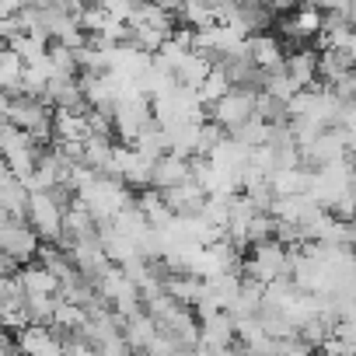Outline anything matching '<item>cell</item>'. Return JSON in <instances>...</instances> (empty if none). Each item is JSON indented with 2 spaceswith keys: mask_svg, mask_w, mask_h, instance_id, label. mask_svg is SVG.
<instances>
[{
  "mask_svg": "<svg viewBox=\"0 0 356 356\" xmlns=\"http://www.w3.org/2000/svg\"><path fill=\"white\" fill-rule=\"evenodd\" d=\"M122 186H126L122 178H115V175H108V171H98L84 189H77V200L95 213L98 224H105V220H112L122 207H129V193H126Z\"/></svg>",
  "mask_w": 356,
  "mask_h": 356,
  "instance_id": "1",
  "label": "cell"
},
{
  "mask_svg": "<svg viewBox=\"0 0 356 356\" xmlns=\"http://www.w3.org/2000/svg\"><path fill=\"white\" fill-rule=\"evenodd\" d=\"M95 293L102 297V300H108L112 304V311L115 314H122V318H129L133 311H140V286H136V280L122 269V266H108L98 280H95Z\"/></svg>",
  "mask_w": 356,
  "mask_h": 356,
  "instance_id": "2",
  "label": "cell"
},
{
  "mask_svg": "<svg viewBox=\"0 0 356 356\" xmlns=\"http://www.w3.org/2000/svg\"><path fill=\"white\" fill-rule=\"evenodd\" d=\"M8 119H11L15 126H22L39 147L49 143V136H53V112H49V102H46V98H35V95H11Z\"/></svg>",
  "mask_w": 356,
  "mask_h": 356,
  "instance_id": "3",
  "label": "cell"
},
{
  "mask_svg": "<svg viewBox=\"0 0 356 356\" xmlns=\"http://www.w3.org/2000/svg\"><path fill=\"white\" fill-rule=\"evenodd\" d=\"M290 269H293V252L273 238L252 245V259L245 262V276H252L259 283H273L280 276H290Z\"/></svg>",
  "mask_w": 356,
  "mask_h": 356,
  "instance_id": "4",
  "label": "cell"
},
{
  "mask_svg": "<svg viewBox=\"0 0 356 356\" xmlns=\"http://www.w3.org/2000/svg\"><path fill=\"white\" fill-rule=\"evenodd\" d=\"M63 203L56 200L53 189H35L29 196V224L35 227V234L42 241H53V245H63Z\"/></svg>",
  "mask_w": 356,
  "mask_h": 356,
  "instance_id": "5",
  "label": "cell"
},
{
  "mask_svg": "<svg viewBox=\"0 0 356 356\" xmlns=\"http://www.w3.org/2000/svg\"><path fill=\"white\" fill-rule=\"evenodd\" d=\"M105 171L115 175V178H122L126 186H150L154 157H147V154L136 150L133 143H129V147H115V150H112V161H108Z\"/></svg>",
  "mask_w": 356,
  "mask_h": 356,
  "instance_id": "6",
  "label": "cell"
},
{
  "mask_svg": "<svg viewBox=\"0 0 356 356\" xmlns=\"http://www.w3.org/2000/svg\"><path fill=\"white\" fill-rule=\"evenodd\" d=\"M213 122H220L224 129H238L245 119L255 115V91L252 88H231L227 95H220L213 105Z\"/></svg>",
  "mask_w": 356,
  "mask_h": 356,
  "instance_id": "7",
  "label": "cell"
},
{
  "mask_svg": "<svg viewBox=\"0 0 356 356\" xmlns=\"http://www.w3.org/2000/svg\"><path fill=\"white\" fill-rule=\"evenodd\" d=\"M15 346H18L22 353H46V356L63 353V339L56 335L53 321H29V325L18 332Z\"/></svg>",
  "mask_w": 356,
  "mask_h": 356,
  "instance_id": "8",
  "label": "cell"
},
{
  "mask_svg": "<svg viewBox=\"0 0 356 356\" xmlns=\"http://www.w3.org/2000/svg\"><path fill=\"white\" fill-rule=\"evenodd\" d=\"M186 178H193V161H189V157L164 150V154L154 161V171H150V186H154V189H171V186H178V182H186Z\"/></svg>",
  "mask_w": 356,
  "mask_h": 356,
  "instance_id": "9",
  "label": "cell"
},
{
  "mask_svg": "<svg viewBox=\"0 0 356 356\" xmlns=\"http://www.w3.org/2000/svg\"><path fill=\"white\" fill-rule=\"evenodd\" d=\"M161 196L168 200V207L175 213H200L203 203H207V193H203V186L196 182V178H186V182H178L171 189H161Z\"/></svg>",
  "mask_w": 356,
  "mask_h": 356,
  "instance_id": "10",
  "label": "cell"
},
{
  "mask_svg": "<svg viewBox=\"0 0 356 356\" xmlns=\"http://www.w3.org/2000/svg\"><path fill=\"white\" fill-rule=\"evenodd\" d=\"M248 60L259 70H273V67L283 63V42L269 32H252L248 35Z\"/></svg>",
  "mask_w": 356,
  "mask_h": 356,
  "instance_id": "11",
  "label": "cell"
},
{
  "mask_svg": "<svg viewBox=\"0 0 356 356\" xmlns=\"http://www.w3.org/2000/svg\"><path fill=\"white\" fill-rule=\"evenodd\" d=\"M248 154H252V147L248 143H241L238 136H224L210 154H203V157H210L213 164H220V168H227V171H234V175H241V168L248 164Z\"/></svg>",
  "mask_w": 356,
  "mask_h": 356,
  "instance_id": "12",
  "label": "cell"
},
{
  "mask_svg": "<svg viewBox=\"0 0 356 356\" xmlns=\"http://www.w3.org/2000/svg\"><path fill=\"white\" fill-rule=\"evenodd\" d=\"M53 133H56V140H88V136H91L88 112L56 108V112H53Z\"/></svg>",
  "mask_w": 356,
  "mask_h": 356,
  "instance_id": "13",
  "label": "cell"
},
{
  "mask_svg": "<svg viewBox=\"0 0 356 356\" xmlns=\"http://www.w3.org/2000/svg\"><path fill=\"white\" fill-rule=\"evenodd\" d=\"M18 280H22L25 293H56L60 290V276L49 266H42V262H25L18 269Z\"/></svg>",
  "mask_w": 356,
  "mask_h": 356,
  "instance_id": "14",
  "label": "cell"
},
{
  "mask_svg": "<svg viewBox=\"0 0 356 356\" xmlns=\"http://www.w3.org/2000/svg\"><path fill=\"white\" fill-rule=\"evenodd\" d=\"M164 290L175 297V300H182L189 307H196L203 297H207V280L196 276V273H182V276H168L164 280Z\"/></svg>",
  "mask_w": 356,
  "mask_h": 356,
  "instance_id": "15",
  "label": "cell"
},
{
  "mask_svg": "<svg viewBox=\"0 0 356 356\" xmlns=\"http://www.w3.org/2000/svg\"><path fill=\"white\" fill-rule=\"evenodd\" d=\"M283 67L300 88H314V81H318V53L314 49H293L290 56H283Z\"/></svg>",
  "mask_w": 356,
  "mask_h": 356,
  "instance_id": "16",
  "label": "cell"
},
{
  "mask_svg": "<svg viewBox=\"0 0 356 356\" xmlns=\"http://www.w3.org/2000/svg\"><path fill=\"white\" fill-rule=\"evenodd\" d=\"M122 335H126V342H129V349H147L150 346V339L157 335V318L147 311H133L126 321H122Z\"/></svg>",
  "mask_w": 356,
  "mask_h": 356,
  "instance_id": "17",
  "label": "cell"
},
{
  "mask_svg": "<svg viewBox=\"0 0 356 356\" xmlns=\"http://www.w3.org/2000/svg\"><path fill=\"white\" fill-rule=\"evenodd\" d=\"M210 70H213L210 56H207V53H200V49H189V53L182 56V63L175 67V77H178V84L200 88V84L207 81V74H210Z\"/></svg>",
  "mask_w": 356,
  "mask_h": 356,
  "instance_id": "18",
  "label": "cell"
},
{
  "mask_svg": "<svg viewBox=\"0 0 356 356\" xmlns=\"http://www.w3.org/2000/svg\"><path fill=\"white\" fill-rule=\"evenodd\" d=\"M307 182H311V171H304L300 164H290V168H276L269 175V186L276 196H290V193H307Z\"/></svg>",
  "mask_w": 356,
  "mask_h": 356,
  "instance_id": "19",
  "label": "cell"
},
{
  "mask_svg": "<svg viewBox=\"0 0 356 356\" xmlns=\"http://www.w3.org/2000/svg\"><path fill=\"white\" fill-rule=\"evenodd\" d=\"M53 328H67V332H81L84 321H88V307L77 304V300H67L56 293V307H53Z\"/></svg>",
  "mask_w": 356,
  "mask_h": 356,
  "instance_id": "20",
  "label": "cell"
},
{
  "mask_svg": "<svg viewBox=\"0 0 356 356\" xmlns=\"http://www.w3.org/2000/svg\"><path fill=\"white\" fill-rule=\"evenodd\" d=\"M129 25H150V29H161V32H171V11L157 8L154 0H136V8L129 15Z\"/></svg>",
  "mask_w": 356,
  "mask_h": 356,
  "instance_id": "21",
  "label": "cell"
},
{
  "mask_svg": "<svg viewBox=\"0 0 356 356\" xmlns=\"http://www.w3.org/2000/svg\"><path fill=\"white\" fill-rule=\"evenodd\" d=\"M262 91H266V95H273V98H280V102L286 105V102L300 91V84H297V81L286 74V67L280 63V67L266 70V77H262Z\"/></svg>",
  "mask_w": 356,
  "mask_h": 356,
  "instance_id": "22",
  "label": "cell"
},
{
  "mask_svg": "<svg viewBox=\"0 0 356 356\" xmlns=\"http://www.w3.org/2000/svg\"><path fill=\"white\" fill-rule=\"evenodd\" d=\"M112 140L105 136V133H91L88 140H84V157H81V164H88V168H95V171H105L108 168V161H112Z\"/></svg>",
  "mask_w": 356,
  "mask_h": 356,
  "instance_id": "23",
  "label": "cell"
},
{
  "mask_svg": "<svg viewBox=\"0 0 356 356\" xmlns=\"http://www.w3.org/2000/svg\"><path fill=\"white\" fill-rule=\"evenodd\" d=\"M140 210H143V217H147L154 227H164V224L175 217V210L168 207V200H164L161 189H154V186H147V193L140 196Z\"/></svg>",
  "mask_w": 356,
  "mask_h": 356,
  "instance_id": "24",
  "label": "cell"
},
{
  "mask_svg": "<svg viewBox=\"0 0 356 356\" xmlns=\"http://www.w3.org/2000/svg\"><path fill=\"white\" fill-rule=\"evenodd\" d=\"M46 53H49V63H53V77H77V56H74V49L70 46H63V42H56V39H49V46H46Z\"/></svg>",
  "mask_w": 356,
  "mask_h": 356,
  "instance_id": "25",
  "label": "cell"
},
{
  "mask_svg": "<svg viewBox=\"0 0 356 356\" xmlns=\"http://www.w3.org/2000/svg\"><path fill=\"white\" fill-rule=\"evenodd\" d=\"M231 88H234V81H231V77H227V70H224V67L217 63V67H213V70L207 74V81H203V84L196 88V91H200L203 105H213V102H217L220 95H227Z\"/></svg>",
  "mask_w": 356,
  "mask_h": 356,
  "instance_id": "26",
  "label": "cell"
},
{
  "mask_svg": "<svg viewBox=\"0 0 356 356\" xmlns=\"http://www.w3.org/2000/svg\"><path fill=\"white\" fill-rule=\"evenodd\" d=\"M25 63H32V60H39L42 53H46V46H49V39L46 35H35V32H18L11 42H8Z\"/></svg>",
  "mask_w": 356,
  "mask_h": 356,
  "instance_id": "27",
  "label": "cell"
},
{
  "mask_svg": "<svg viewBox=\"0 0 356 356\" xmlns=\"http://www.w3.org/2000/svg\"><path fill=\"white\" fill-rule=\"evenodd\" d=\"M178 15H182V22H186L189 29H210V25L217 22L213 4H203V0H186Z\"/></svg>",
  "mask_w": 356,
  "mask_h": 356,
  "instance_id": "28",
  "label": "cell"
},
{
  "mask_svg": "<svg viewBox=\"0 0 356 356\" xmlns=\"http://www.w3.org/2000/svg\"><path fill=\"white\" fill-rule=\"evenodd\" d=\"M164 39H168V32H161V29H150V25H129V42L140 46L143 53H157Z\"/></svg>",
  "mask_w": 356,
  "mask_h": 356,
  "instance_id": "29",
  "label": "cell"
},
{
  "mask_svg": "<svg viewBox=\"0 0 356 356\" xmlns=\"http://www.w3.org/2000/svg\"><path fill=\"white\" fill-rule=\"evenodd\" d=\"M207 220H213L217 227L227 231V213H231V196H207L203 210H200Z\"/></svg>",
  "mask_w": 356,
  "mask_h": 356,
  "instance_id": "30",
  "label": "cell"
},
{
  "mask_svg": "<svg viewBox=\"0 0 356 356\" xmlns=\"http://www.w3.org/2000/svg\"><path fill=\"white\" fill-rule=\"evenodd\" d=\"M224 140V126L220 122H200V140H196V157L210 154L217 143Z\"/></svg>",
  "mask_w": 356,
  "mask_h": 356,
  "instance_id": "31",
  "label": "cell"
},
{
  "mask_svg": "<svg viewBox=\"0 0 356 356\" xmlns=\"http://www.w3.org/2000/svg\"><path fill=\"white\" fill-rule=\"evenodd\" d=\"M307 4H314L318 11H346V4H349V0H307Z\"/></svg>",
  "mask_w": 356,
  "mask_h": 356,
  "instance_id": "32",
  "label": "cell"
},
{
  "mask_svg": "<svg viewBox=\"0 0 356 356\" xmlns=\"http://www.w3.org/2000/svg\"><path fill=\"white\" fill-rule=\"evenodd\" d=\"M266 4H269V11H280V15H286V11L300 8L304 0H266Z\"/></svg>",
  "mask_w": 356,
  "mask_h": 356,
  "instance_id": "33",
  "label": "cell"
},
{
  "mask_svg": "<svg viewBox=\"0 0 356 356\" xmlns=\"http://www.w3.org/2000/svg\"><path fill=\"white\" fill-rule=\"evenodd\" d=\"M154 4H157V8H164V11H171V15H178L186 0H154Z\"/></svg>",
  "mask_w": 356,
  "mask_h": 356,
  "instance_id": "34",
  "label": "cell"
},
{
  "mask_svg": "<svg viewBox=\"0 0 356 356\" xmlns=\"http://www.w3.org/2000/svg\"><path fill=\"white\" fill-rule=\"evenodd\" d=\"M11 266H15V262H11L4 252H0V276H8V273H11Z\"/></svg>",
  "mask_w": 356,
  "mask_h": 356,
  "instance_id": "35",
  "label": "cell"
},
{
  "mask_svg": "<svg viewBox=\"0 0 356 356\" xmlns=\"http://www.w3.org/2000/svg\"><path fill=\"white\" fill-rule=\"evenodd\" d=\"M349 84H353V91H356V60H353V67H349Z\"/></svg>",
  "mask_w": 356,
  "mask_h": 356,
  "instance_id": "36",
  "label": "cell"
},
{
  "mask_svg": "<svg viewBox=\"0 0 356 356\" xmlns=\"http://www.w3.org/2000/svg\"><path fill=\"white\" fill-rule=\"evenodd\" d=\"M88 4H98V8H108V4H112V0H88Z\"/></svg>",
  "mask_w": 356,
  "mask_h": 356,
  "instance_id": "37",
  "label": "cell"
},
{
  "mask_svg": "<svg viewBox=\"0 0 356 356\" xmlns=\"http://www.w3.org/2000/svg\"><path fill=\"white\" fill-rule=\"evenodd\" d=\"M203 4H213V8H217V4H220V0H203Z\"/></svg>",
  "mask_w": 356,
  "mask_h": 356,
  "instance_id": "38",
  "label": "cell"
}]
</instances>
